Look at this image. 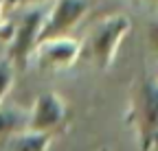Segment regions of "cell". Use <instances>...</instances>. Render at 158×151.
<instances>
[{"label":"cell","mask_w":158,"mask_h":151,"mask_svg":"<svg viewBox=\"0 0 158 151\" xmlns=\"http://www.w3.org/2000/svg\"><path fill=\"white\" fill-rule=\"evenodd\" d=\"M130 29H132V22L127 15L123 13L106 15L88 31L86 46H81V53H86L101 70H108L114 64V57L121 48L123 37L130 33Z\"/></svg>","instance_id":"1"},{"label":"cell","mask_w":158,"mask_h":151,"mask_svg":"<svg viewBox=\"0 0 158 151\" xmlns=\"http://www.w3.org/2000/svg\"><path fill=\"white\" fill-rule=\"evenodd\" d=\"M132 123L141 149H158V79L152 74H145L138 81L132 101Z\"/></svg>","instance_id":"2"},{"label":"cell","mask_w":158,"mask_h":151,"mask_svg":"<svg viewBox=\"0 0 158 151\" xmlns=\"http://www.w3.org/2000/svg\"><path fill=\"white\" fill-rule=\"evenodd\" d=\"M44 15H46V9H31L20 18V22L13 26V35L9 40V59H7L13 68L15 66L24 68L29 64L35 46L40 44V33H42Z\"/></svg>","instance_id":"3"},{"label":"cell","mask_w":158,"mask_h":151,"mask_svg":"<svg viewBox=\"0 0 158 151\" xmlns=\"http://www.w3.org/2000/svg\"><path fill=\"white\" fill-rule=\"evenodd\" d=\"M88 9L90 5L84 0H59V2H55L44 15L40 42L53 40V37H68V33L81 22Z\"/></svg>","instance_id":"4"},{"label":"cell","mask_w":158,"mask_h":151,"mask_svg":"<svg viewBox=\"0 0 158 151\" xmlns=\"http://www.w3.org/2000/svg\"><path fill=\"white\" fill-rule=\"evenodd\" d=\"M79 55H81V44L73 37H53V40L40 42L31 55V59L42 70H64L70 68Z\"/></svg>","instance_id":"5"},{"label":"cell","mask_w":158,"mask_h":151,"mask_svg":"<svg viewBox=\"0 0 158 151\" xmlns=\"http://www.w3.org/2000/svg\"><path fill=\"white\" fill-rule=\"evenodd\" d=\"M66 121V103L57 92H44L35 99L29 109V131L35 134H53Z\"/></svg>","instance_id":"6"},{"label":"cell","mask_w":158,"mask_h":151,"mask_svg":"<svg viewBox=\"0 0 158 151\" xmlns=\"http://www.w3.org/2000/svg\"><path fill=\"white\" fill-rule=\"evenodd\" d=\"M29 129V109H22L15 103H0V145H5L11 136Z\"/></svg>","instance_id":"7"},{"label":"cell","mask_w":158,"mask_h":151,"mask_svg":"<svg viewBox=\"0 0 158 151\" xmlns=\"http://www.w3.org/2000/svg\"><path fill=\"white\" fill-rule=\"evenodd\" d=\"M51 142L48 134H35V131H22V134L11 136L5 145H0L2 151H46Z\"/></svg>","instance_id":"8"},{"label":"cell","mask_w":158,"mask_h":151,"mask_svg":"<svg viewBox=\"0 0 158 151\" xmlns=\"http://www.w3.org/2000/svg\"><path fill=\"white\" fill-rule=\"evenodd\" d=\"M13 70H15V68H13L7 59L0 62V103H5L7 92H9L11 85H13Z\"/></svg>","instance_id":"9"},{"label":"cell","mask_w":158,"mask_h":151,"mask_svg":"<svg viewBox=\"0 0 158 151\" xmlns=\"http://www.w3.org/2000/svg\"><path fill=\"white\" fill-rule=\"evenodd\" d=\"M147 40L152 44L154 50H158V15L152 18V22H149V29H147Z\"/></svg>","instance_id":"10"},{"label":"cell","mask_w":158,"mask_h":151,"mask_svg":"<svg viewBox=\"0 0 158 151\" xmlns=\"http://www.w3.org/2000/svg\"><path fill=\"white\" fill-rule=\"evenodd\" d=\"M0 15H2V2H0ZM0 22H2V20H0Z\"/></svg>","instance_id":"11"},{"label":"cell","mask_w":158,"mask_h":151,"mask_svg":"<svg viewBox=\"0 0 158 151\" xmlns=\"http://www.w3.org/2000/svg\"><path fill=\"white\" fill-rule=\"evenodd\" d=\"M99 151H108V149H99Z\"/></svg>","instance_id":"12"},{"label":"cell","mask_w":158,"mask_h":151,"mask_svg":"<svg viewBox=\"0 0 158 151\" xmlns=\"http://www.w3.org/2000/svg\"><path fill=\"white\" fill-rule=\"evenodd\" d=\"M156 79H158V77H156Z\"/></svg>","instance_id":"13"}]
</instances>
